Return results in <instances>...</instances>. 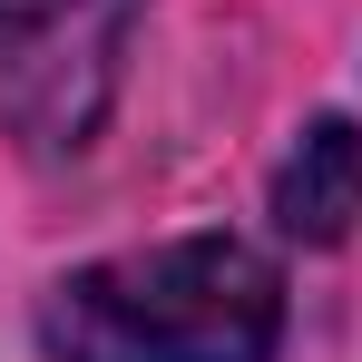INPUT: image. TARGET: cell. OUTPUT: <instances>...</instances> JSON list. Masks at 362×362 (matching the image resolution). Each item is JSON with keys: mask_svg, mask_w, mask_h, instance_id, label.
<instances>
[{"mask_svg": "<svg viewBox=\"0 0 362 362\" xmlns=\"http://www.w3.org/2000/svg\"><path fill=\"white\" fill-rule=\"evenodd\" d=\"M137 0H0V127L30 157H78L118 98Z\"/></svg>", "mask_w": 362, "mask_h": 362, "instance_id": "2", "label": "cell"}, {"mask_svg": "<svg viewBox=\"0 0 362 362\" xmlns=\"http://www.w3.org/2000/svg\"><path fill=\"white\" fill-rule=\"evenodd\" d=\"M49 362H274L284 274L235 235H177L78 264L40 313Z\"/></svg>", "mask_w": 362, "mask_h": 362, "instance_id": "1", "label": "cell"}, {"mask_svg": "<svg viewBox=\"0 0 362 362\" xmlns=\"http://www.w3.org/2000/svg\"><path fill=\"white\" fill-rule=\"evenodd\" d=\"M274 226L294 245H343L362 226V127L313 118L294 137V157L274 167Z\"/></svg>", "mask_w": 362, "mask_h": 362, "instance_id": "3", "label": "cell"}]
</instances>
